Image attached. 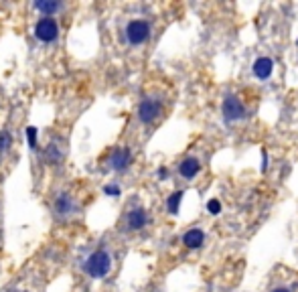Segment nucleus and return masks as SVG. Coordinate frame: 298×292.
<instances>
[{
    "instance_id": "1",
    "label": "nucleus",
    "mask_w": 298,
    "mask_h": 292,
    "mask_svg": "<svg viewBox=\"0 0 298 292\" xmlns=\"http://www.w3.org/2000/svg\"><path fill=\"white\" fill-rule=\"evenodd\" d=\"M112 268V258L108 252H95L89 256V260L85 262V272L91 276V278H104Z\"/></svg>"
},
{
    "instance_id": "2",
    "label": "nucleus",
    "mask_w": 298,
    "mask_h": 292,
    "mask_svg": "<svg viewBox=\"0 0 298 292\" xmlns=\"http://www.w3.org/2000/svg\"><path fill=\"white\" fill-rule=\"evenodd\" d=\"M161 110H163V106H161L159 100H155V97H146V100H142V104L138 108V118L144 124H151V122H155L159 118Z\"/></svg>"
},
{
    "instance_id": "3",
    "label": "nucleus",
    "mask_w": 298,
    "mask_h": 292,
    "mask_svg": "<svg viewBox=\"0 0 298 292\" xmlns=\"http://www.w3.org/2000/svg\"><path fill=\"white\" fill-rule=\"evenodd\" d=\"M126 37L132 45H142L148 37H151V27L146 21H132L126 27Z\"/></svg>"
},
{
    "instance_id": "4",
    "label": "nucleus",
    "mask_w": 298,
    "mask_h": 292,
    "mask_svg": "<svg viewBox=\"0 0 298 292\" xmlns=\"http://www.w3.org/2000/svg\"><path fill=\"white\" fill-rule=\"evenodd\" d=\"M57 33H59V27H57V23H55L53 19H41V21L37 23V27H35V35H37V39L43 41V43L55 41V39H57Z\"/></svg>"
},
{
    "instance_id": "5",
    "label": "nucleus",
    "mask_w": 298,
    "mask_h": 292,
    "mask_svg": "<svg viewBox=\"0 0 298 292\" xmlns=\"http://www.w3.org/2000/svg\"><path fill=\"white\" fill-rule=\"evenodd\" d=\"M223 116L227 122H237L245 118V108L235 95H227L223 102Z\"/></svg>"
},
{
    "instance_id": "6",
    "label": "nucleus",
    "mask_w": 298,
    "mask_h": 292,
    "mask_svg": "<svg viewBox=\"0 0 298 292\" xmlns=\"http://www.w3.org/2000/svg\"><path fill=\"white\" fill-rule=\"evenodd\" d=\"M130 161H132V155H130L128 149H118L110 157V165H112L114 171H126L130 167Z\"/></svg>"
},
{
    "instance_id": "7",
    "label": "nucleus",
    "mask_w": 298,
    "mask_h": 292,
    "mask_svg": "<svg viewBox=\"0 0 298 292\" xmlns=\"http://www.w3.org/2000/svg\"><path fill=\"white\" fill-rule=\"evenodd\" d=\"M272 71H274V61L270 57L256 59V63H254V75L258 79H268L272 75Z\"/></svg>"
},
{
    "instance_id": "8",
    "label": "nucleus",
    "mask_w": 298,
    "mask_h": 292,
    "mask_svg": "<svg viewBox=\"0 0 298 292\" xmlns=\"http://www.w3.org/2000/svg\"><path fill=\"white\" fill-rule=\"evenodd\" d=\"M199 169H201V165H199L197 159H185V161L179 165V173H181V177L187 179V181H191V179L199 173Z\"/></svg>"
},
{
    "instance_id": "9",
    "label": "nucleus",
    "mask_w": 298,
    "mask_h": 292,
    "mask_svg": "<svg viewBox=\"0 0 298 292\" xmlns=\"http://www.w3.org/2000/svg\"><path fill=\"white\" fill-rule=\"evenodd\" d=\"M203 239H205V235H203L201 229H189L183 235V243H185L187 248H201L203 246Z\"/></svg>"
},
{
    "instance_id": "10",
    "label": "nucleus",
    "mask_w": 298,
    "mask_h": 292,
    "mask_svg": "<svg viewBox=\"0 0 298 292\" xmlns=\"http://www.w3.org/2000/svg\"><path fill=\"white\" fill-rule=\"evenodd\" d=\"M144 225H146V211L140 209V207L132 209L128 213V227L130 229H142Z\"/></svg>"
},
{
    "instance_id": "11",
    "label": "nucleus",
    "mask_w": 298,
    "mask_h": 292,
    "mask_svg": "<svg viewBox=\"0 0 298 292\" xmlns=\"http://www.w3.org/2000/svg\"><path fill=\"white\" fill-rule=\"evenodd\" d=\"M71 209H73L71 197H69V195H65V193H61L59 197H57V201H55V211L61 213V215H67Z\"/></svg>"
},
{
    "instance_id": "12",
    "label": "nucleus",
    "mask_w": 298,
    "mask_h": 292,
    "mask_svg": "<svg viewBox=\"0 0 298 292\" xmlns=\"http://www.w3.org/2000/svg\"><path fill=\"white\" fill-rule=\"evenodd\" d=\"M35 9L41 11L43 15H53V13H57V11L61 9V5L55 3V0H45V3H43V0H37V3H35Z\"/></svg>"
},
{
    "instance_id": "13",
    "label": "nucleus",
    "mask_w": 298,
    "mask_h": 292,
    "mask_svg": "<svg viewBox=\"0 0 298 292\" xmlns=\"http://www.w3.org/2000/svg\"><path fill=\"white\" fill-rule=\"evenodd\" d=\"M183 191H175L171 197H169V201H167V209H169V213H173V215H177L179 213V207H181V201H183Z\"/></svg>"
},
{
    "instance_id": "14",
    "label": "nucleus",
    "mask_w": 298,
    "mask_h": 292,
    "mask_svg": "<svg viewBox=\"0 0 298 292\" xmlns=\"http://www.w3.org/2000/svg\"><path fill=\"white\" fill-rule=\"evenodd\" d=\"M47 159H49V163H59L61 161V153L57 151V144H51L47 149Z\"/></svg>"
},
{
    "instance_id": "15",
    "label": "nucleus",
    "mask_w": 298,
    "mask_h": 292,
    "mask_svg": "<svg viewBox=\"0 0 298 292\" xmlns=\"http://www.w3.org/2000/svg\"><path fill=\"white\" fill-rule=\"evenodd\" d=\"M27 140H29L31 149H37V128H33V126L27 128Z\"/></svg>"
},
{
    "instance_id": "16",
    "label": "nucleus",
    "mask_w": 298,
    "mask_h": 292,
    "mask_svg": "<svg viewBox=\"0 0 298 292\" xmlns=\"http://www.w3.org/2000/svg\"><path fill=\"white\" fill-rule=\"evenodd\" d=\"M207 211H209L211 215H219V213H221V203H219L217 199H211V201L207 203Z\"/></svg>"
},
{
    "instance_id": "17",
    "label": "nucleus",
    "mask_w": 298,
    "mask_h": 292,
    "mask_svg": "<svg viewBox=\"0 0 298 292\" xmlns=\"http://www.w3.org/2000/svg\"><path fill=\"white\" fill-rule=\"evenodd\" d=\"M9 146H11V134L3 132V134H0V153H5Z\"/></svg>"
},
{
    "instance_id": "18",
    "label": "nucleus",
    "mask_w": 298,
    "mask_h": 292,
    "mask_svg": "<svg viewBox=\"0 0 298 292\" xmlns=\"http://www.w3.org/2000/svg\"><path fill=\"white\" fill-rule=\"evenodd\" d=\"M104 193L110 195V197H118V195H120V187H116V185H108V187L104 189Z\"/></svg>"
},
{
    "instance_id": "19",
    "label": "nucleus",
    "mask_w": 298,
    "mask_h": 292,
    "mask_svg": "<svg viewBox=\"0 0 298 292\" xmlns=\"http://www.w3.org/2000/svg\"><path fill=\"white\" fill-rule=\"evenodd\" d=\"M262 173H266L268 171V153H266V149H262Z\"/></svg>"
},
{
    "instance_id": "20",
    "label": "nucleus",
    "mask_w": 298,
    "mask_h": 292,
    "mask_svg": "<svg viewBox=\"0 0 298 292\" xmlns=\"http://www.w3.org/2000/svg\"><path fill=\"white\" fill-rule=\"evenodd\" d=\"M159 177H161V179H163V181H165V179H167V177H169V171H167V169H165V167H161V169H159Z\"/></svg>"
},
{
    "instance_id": "21",
    "label": "nucleus",
    "mask_w": 298,
    "mask_h": 292,
    "mask_svg": "<svg viewBox=\"0 0 298 292\" xmlns=\"http://www.w3.org/2000/svg\"><path fill=\"white\" fill-rule=\"evenodd\" d=\"M274 292H290V290H288V288H276Z\"/></svg>"
}]
</instances>
